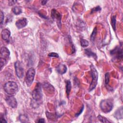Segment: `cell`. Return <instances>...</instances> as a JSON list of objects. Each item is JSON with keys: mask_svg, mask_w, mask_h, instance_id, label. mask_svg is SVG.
Masks as SVG:
<instances>
[{"mask_svg": "<svg viewBox=\"0 0 123 123\" xmlns=\"http://www.w3.org/2000/svg\"><path fill=\"white\" fill-rule=\"evenodd\" d=\"M4 89L7 94L14 96L18 91V86L14 82L9 81L5 84Z\"/></svg>", "mask_w": 123, "mask_h": 123, "instance_id": "1", "label": "cell"}, {"mask_svg": "<svg viewBox=\"0 0 123 123\" xmlns=\"http://www.w3.org/2000/svg\"><path fill=\"white\" fill-rule=\"evenodd\" d=\"M114 107L113 100L111 99L102 100L100 104V107L102 112L107 113L111 112Z\"/></svg>", "mask_w": 123, "mask_h": 123, "instance_id": "2", "label": "cell"}, {"mask_svg": "<svg viewBox=\"0 0 123 123\" xmlns=\"http://www.w3.org/2000/svg\"><path fill=\"white\" fill-rule=\"evenodd\" d=\"M90 68L92 77V81L89 89V90L90 91L93 90L96 88L97 85L98 79V73L96 68L94 67L93 65H91L90 66Z\"/></svg>", "mask_w": 123, "mask_h": 123, "instance_id": "3", "label": "cell"}, {"mask_svg": "<svg viewBox=\"0 0 123 123\" xmlns=\"http://www.w3.org/2000/svg\"><path fill=\"white\" fill-rule=\"evenodd\" d=\"M32 96L33 99L36 101H39L42 100L43 98V93L42 90V85L40 83H38L37 84L35 88L32 92Z\"/></svg>", "mask_w": 123, "mask_h": 123, "instance_id": "4", "label": "cell"}, {"mask_svg": "<svg viewBox=\"0 0 123 123\" xmlns=\"http://www.w3.org/2000/svg\"><path fill=\"white\" fill-rule=\"evenodd\" d=\"M35 73H36V71L35 69L32 67L30 68L28 70L26 74V76L25 78L26 83L27 86L29 87L32 85L34 80Z\"/></svg>", "mask_w": 123, "mask_h": 123, "instance_id": "5", "label": "cell"}, {"mask_svg": "<svg viewBox=\"0 0 123 123\" xmlns=\"http://www.w3.org/2000/svg\"><path fill=\"white\" fill-rule=\"evenodd\" d=\"M110 54L115 60H121L123 58V50L121 47L116 46L110 51Z\"/></svg>", "mask_w": 123, "mask_h": 123, "instance_id": "6", "label": "cell"}, {"mask_svg": "<svg viewBox=\"0 0 123 123\" xmlns=\"http://www.w3.org/2000/svg\"><path fill=\"white\" fill-rule=\"evenodd\" d=\"M15 70L16 75L19 78H22L24 76V69L20 61H17L14 64Z\"/></svg>", "mask_w": 123, "mask_h": 123, "instance_id": "7", "label": "cell"}, {"mask_svg": "<svg viewBox=\"0 0 123 123\" xmlns=\"http://www.w3.org/2000/svg\"><path fill=\"white\" fill-rule=\"evenodd\" d=\"M5 101L7 104L11 108H16L17 106V102L16 99L13 95L8 96L5 99Z\"/></svg>", "mask_w": 123, "mask_h": 123, "instance_id": "8", "label": "cell"}, {"mask_svg": "<svg viewBox=\"0 0 123 123\" xmlns=\"http://www.w3.org/2000/svg\"><path fill=\"white\" fill-rule=\"evenodd\" d=\"M51 16L52 19H56V21L57 23V25L59 28H60L61 27V17L62 15L60 14L55 9H52L51 12Z\"/></svg>", "mask_w": 123, "mask_h": 123, "instance_id": "9", "label": "cell"}, {"mask_svg": "<svg viewBox=\"0 0 123 123\" xmlns=\"http://www.w3.org/2000/svg\"><path fill=\"white\" fill-rule=\"evenodd\" d=\"M28 24V20L25 18H21L19 20L15 23V25L17 28L21 29L24 27H25Z\"/></svg>", "mask_w": 123, "mask_h": 123, "instance_id": "10", "label": "cell"}, {"mask_svg": "<svg viewBox=\"0 0 123 123\" xmlns=\"http://www.w3.org/2000/svg\"><path fill=\"white\" fill-rule=\"evenodd\" d=\"M1 57L4 58L6 60H7L10 55V52L8 48L5 47H2L1 48Z\"/></svg>", "mask_w": 123, "mask_h": 123, "instance_id": "11", "label": "cell"}, {"mask_svg": "<svg viewBox=\"0 0 123 123\" xmlns=\"http://www.w3.org/2000/svg\"><path fill=\"white\" fill-rule=\"evenodd\" d=\"M10 36H11V32L9 29H4L2 30L1 32V36H2V39L8 42L9 40Z\"/></svg>", "mask_w": 123, "mask_h": 123, "instance_id": "12", "label": "cell"}, {"mask_svg": "<svg viewBox=\"0 0 123 123\" xmlns=\"http://www.w3.org/2000/svg\"><path fill=\"white\" fill-rule=\"evenodd\" d=\"M56 70L60 74L63 75L67 71V67L66 65L63 64H60L56 67Z\"/></svg>", "mask_w": 123, "mask_h": 123, "instance_id": "13", "label": "cell"}, {"mask_svg": "<svg viewBox=\"0 0 123 123\" xmlns=\"http://www.w3.org/2000/svg\"><path fill=\"white\" fill-rule=\"evenodd\" d=\"M43 87L44 90H46L49 93L52 94L54 92V87L48 83H44L43 85Z\"/></svg>", "mask_w": 123, "mask_h": 123, "instance_id": "14", "label": "cell"}, {"mask_svg": "<svg viewBox=\"0 0 123 123\" xmlns=\"http://www.w3.org/2000/svg\"><path fill=\"white\" fill-rule=\"evenodd\" d=\"M85 54L89 57H92L93 58H94L95 60H97V56L96 53H94L93 52L91 51V50L90 49H86L85 50Z\"/></svg>", "mask_w": 123, "mask_h": 123, "instance_id": "15", "label": "cell"}, {"mask_svg": "<svg viewBox=\"0 0 123 123\" xmlns=\"http://www.w3.org/2000/svg\"><path fill=\"white\" fill-rule=\"evenodd\" d=\"M66 92L67 96L69 97L71 90V88H72L71 83L70 80H66Z\"/></svg>", "mask_w": 123, "mask_h": 123, "instance_id": "16", "label": "cell"}, {"mask_svg": "<svg viewBox=\"0 0 123 123\" xmlns=\"http://www.w3.org/2000/svg\"><path fill=\"white\" fill-rule=\"evenodd\" d=\"M12 11L14 14L18 15L22 13V9L20 7L15 6L12 9Z\"/></svg>", "mask_w": 123, "mask_h": 123, "instance_id": "17", "label": "cell"}, {"mask_svg": "<svg viewBox=\"0 0 123 123\" xmlns=\"http://www.w3.org/2000/svg\"><path fill=\"white\" fill-rule=\"evenodd\" d=\"M115 117L117 119H122L123 118V109L122 107L119 109L115 113Z\"/></svg>", "mask_w": 123, "mask_h": 123, "instance_id": "18", "label": "cell"}, {"mask_svg": "<svg viewBox=\"0 0 123 123\" xmlns=\"http://www.w3.org/2000/svg\"><path fill=\"white\" fill-rule=\"evenodd\" d=\"M19 120L22 123H27L28 122V118L26 115H20Z\"/></svg>", "mask_w": 123, "mask_h": 123, "instance_id": "19", "label": "cell"}, {"mask_svg": "<svg viewBox=\"0 0 123 123\" xmlns=\"http://www.w3.org/2000/svg\"><path fill=\"white\" fill-rule=\"evenodd\" d=\"M116 15H113L111 20V25L114 31L116 30Z\"/></svg>", "mask_w": 123, "mask_h": 123, "instance_id": "20", "label": "cell"}, {"mask_svg": "<svg viewBox=\"0 0 123 123\" xmlns=\"http://www.w3.org/2000/svg\"><path fill=\"white\" fill-rule=\"evenodd\" d=\"M7 63V60L4 58H2V57H1V58H0V65H1V69L2 70L3 68L6 65Z\"/></svg>", "mask_w": 123, "mask_h": 123, "instance_id": "21", "label": "cell"}, {"mask_svg": "<svg viewBox=\"0 0 123 123\" xmlns=\"http://www.w3.org/2000/svg\"><path fill=\"white\" fill-rule=\"evenodd\" d=\"M97 28L95 27L94 29H93V31L90 36V40L92 42H94V40H95V38H96V34H97Z\"/></svg>", "mask_w": 123, "mask_h": 123, "instance_id": "22", "label": "cell"}, {"mask_svg": "<svg viewBox=\"0 0 123 123\" xmlns=\"http://www.w3.org/2000/svg\"><path fill=\"white\" fill-rule=\"evenodd\" d=\"M80 44L82 47H87L89 45V43L88 40H87L86 39H83V38H81V40H80Z\"/></svg>", "mask_w": 123, "mask_h": 123, "instance_id": "23", "label": "cell"}, {"mask_svg": "<svg viewBox=\"0 0 123 123\" xmlns=\"http://www.w3.org/2000/svg\"><path fill=\"white\" fill-rule=\"evenodd\" d=\"M97 118L99 119V120L102 123H111V122L109 121L107 118L101 116V115H99Z\"/></svg>", "mask_w": 123, "mask_h": 123, "instance_id": "24", "label": "cell"}, {"mask_svg": "<svg viewBox=\"0 0 123 123\" xmlns=\"http://www.w3.org/2000/svg\"><path fill=\"white\" fill-rule=\"evenodd\" d=\"M110 81V74L109 73H106L105 76V82L106 85H108Z\"/></svg>", "mask_w": 123, "mask_h": 123, "instance_id": "25", "label": "cell"}, {"mask_svg": "<svg viewBox=\"0 0 123 123\" xmlns=\"http://www.w3.org/2000/svg\"><path fill=\"white\" fill-rule=\"evenodd\" d=\"M101 10V8L100 6H98L96 7L93 8L92 10H91V14L92 13H94L95 12H99Z\"/></svg>", "mask_w": 123, "mask_h": 123, "instance_id": "26", "label": "cell"}, {"mask_svg": "<svg viewBox=\"0 0 123 123\" xmlns=\"http://www.w3.org/2000/svg\"><path fill=\"white\" fill-rule=\"evenodd\" d=\"M4 19H5V16L3 12V11H1V25L2 26L4 22Z\"/></svg>", "mask_w": 123, "mask_h": 123, "instance_id": "27", "label": "cell"}, {"mask_svg": "<svg viewBox=\"0 0 123 123\" xmlns=\"http://www.w3.org/2000/svg\"><path fill=\"white\" fill-rule=\"evenodd\" d=\"M48 56L49 57H55V58H58L59 55L57 53H55V52H51L48 54Z\"/></svg>", "mask_w": 123, "mask_h": 123, "instance_id": "28", "label": "cell"}, {"mask_svg": "<svg viewBox=\"0 0 123 123\" xmlns=\"http://www.w3.org/2000/svg\"><path fill=\"white\" fill-rule=\"evenodd\" d=\"M0 122H1V123H7V122L5 120V119L4 117L2 115H1V118H0Z\"/></svg>", "mask_w": 123, "mask_h": 123, "instance_id": "29", "label": "cell"}, {"mask_svg": "<svg viewBox=\"0 0 123 123\" xmlns=\"http://www.w3.org/2000/svg\"><path fill=\"white\" fill-rule=\"evenodd\" d=\"M16 2H17V1H9V5L10 6H12V5H14Z\"/></svg>", "mask_w": 123, "mask_h": 123, "instance_id": "30", "label": "cell"}, {"mask_svg": "<svg viewBox=\"0 0 123 123\" xmlns=\"http://www.w3.org/2000/svg\"><path fill=\"white\" fill-rule=\"evenodd\" d=\"M37 122L38 123H44L45 120L44 119H39Z\"/></svg>", "mask_w": 123, "mask_h": 123, "instance_id": "31", "label": "cell"}, {"mask_svg": "<svg viewBox=\"0 0 123 123\" xmlns=\"http://www.w3.org/2000/svg\"><path fill=\"white\" fill-rule=\"evenodd\" d=\"M47 2V1H42V5H45V4H46Z\"/></svg>", "mask_w": 123, "mask_h": 123, "instance_id": "32", "label": "cell"}]
</instances>
